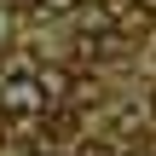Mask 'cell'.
<instances>
[{
  "label": "cell",
  "mask_w": 156,
  "mask_h": 156,
  "mask_svg": "<svg viewBox=\"0 0 156 156\" xmlns=\"http://www.w3.org/2000/svg\"><path fill=\"white\" fill-rule=\"evenodd\" d=\"M0 139H6V116H0Z\"/></svg>",
  "instance_id": "ba28073f"
},
{
  "label": "cell",
  "mask_w": 156,
  "mask_h": 156,
  "mask_svg": "<svg viewBox=\"0 0 156 156\" xmlns=\"http://www.w3.org/2000/svg\"><path fill=\"white\" fill-rule=\"evenodd\" d=\"M6 29H12V23H6V6H0V46H6Z\"/></svg>",
  "instance_id": "8992f818"
},
{
  "label": "cell",
  "mask_w": 156,
  "mask_h": 156,
  "mask_svg": "<svg viewBox=\"0 0 156 156\" xmlns=\"http://www.w3.org/2000/svg\"><path fill=\"white\" fill-rule=\"evenodd\" d=\"M116 156H145V151H116Z\"/></svg>",
  "instance_id": "52a82bcc"
},
{
  "label": "cell",
  "mask_w": 156,
  "mask_h": 156,
  "mask_svg": "<svg viewBox=\"0 0 156 156\" xmlns=\"http://www.w3.org/2000/svg\"><path fill=\"white\" fill-rule=\"evenodd\" d=\"M0 116H17V122L46 116V93L35 87V75H0Z\"/></svg>",
  "instance_id": "6da1fadb"
},
{
  "label": "cell",
  "mask_w": 156,
  "mask_h": 156,
  "mask_svg": "<svg viewBox=\"0 0 156 156\" xmlns=\"http://www.w3.org/2000/svg\"><path fill=\"white\" fill-rule=\"evenodd\" d=\"M35 87L46 93V110H52L58 98H75V75L58 69V64H35Z\"/></svg>",
  "instance_id": "7a4b0ae2"
},
{
  "label": "cell",
  "mask_w": 156,
  "mask_h": 156,
  "mask_svg": "<svg viewBox=\"0 0 156 156\" xmlns=\"http://www.w3.org/2000/svg\"><path fill=\"white\" fill-rule=\"evenodd\" d=\"M35 6H41V12H75L81 0H35Z\"/></svg>",
  "instance_id": "5b68a950"
},
{
  "label": "cell",
  "mask_w": 156,
  "mask_h": 156,
  "mask_svg": "<svg viewBox=\"0 0 156 156\" xmlns=\"http://www.w3.org/2000/svg\"><path fill=\"white\" fill-rule=\"evenodd\" d=\"M75 156H116V145H104V139H93V145H81Z\"/></svg>",
  "instance_id": "277c9868"
},
{
  "label": "cell",
  "mask_w": 156,
  "mask_h": 156,
  "mask_svg": "<svg viewBox=\"0 0 156 156\" xmlns=\"http://www.w3.org/2000/svg\"><path fill=\"white\" fill-rule=\"evenodd\" d=\"M133 127H139V110H133V104H127V110H116V133H133Z\"/></svg>",
  "instance_id": "3957f363"
}]
</instances>
